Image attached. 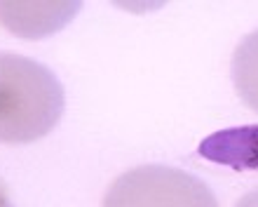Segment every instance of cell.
Returning a JSON list of instances; mask_svg holds the SVG:
<instances>
[{
  "label": "cell",
  "mask_w": 258,
  "mask_h": 207,
  "mask_svg": "<svg viewBox=\"0 0 258 207\" xmlns=\"http://www.w3.org/2000/svg\"><path fill=\"white\" fill-rule=\"evenodd\" d=\"M232 85L239 99L258 113V31L242 38L230 62Z\"/></svg>",
  "instance_id": "5"
},
{
  "label": "cell",
  "mask_w": 258,
  "mask_h": 207,
  "mask_svg": "<svg viewBox=\"0 0 258 207\" xmlns=\"http://www.w3.org/2000/svg\"><path fill=\"white\" fill-rule=\"evenodd\" d=\"M197 156L235 172H258V125L214 132L197 146Z\"/></svg>",
  "instance_id": "4"
},
{
  "label": "cell",
  "mask_w": 258,
  "mask_h": 207,
  "mask_svg": "<svg viewBox=\"0 0 258 207\" xmlns=\"http://www.w3.org/2000/svg\"><path fill=\"white\" fill-rule=\"evenodd\" d=\"M101 207H218L202 179L167 165L127 170L108 186Z\"/></svg>",
  "instance_id": "2"
},
{
  "label": "cell",
  "mask_w": 258,
  "mask_h": 207,
  "mask_svg": "<svg viewBox=\"0 0 258 207\" xmlns=\"http://www.w3.org/2000/svg\"><path fill=\"white\" fill-rule=\"evenodd\" d=\"M0 207H14L12 200H10V195H7V188H5L3 181H0Z\"/></svg>",
  "instance_id": "7"
},
{
  "label": "cell",
  "mask_w": 258,
  "mask_h": 207,
  "mask_svg": "<svg viewBox=\"0 0 258 207\" xmlns=\"http://www.w3.org/2000/svg\"><path fill=\"white\" fill-rule=\"evenodd\" d=\"M235 207H258V188L251 191V193H246L244 198H239Z\"/></svg>",
  "instance_id": "6"
},
{
  "label": "cell",
  "mask_w": 258,
  "mask_h": 207,
  "mask_svg": "<svg viewBox=\"0 0 258 207\" xmlns=\"http://www.w3.org/2000/svg\"><path fill=\"white\" fill-rule=\"evenodd\" d=\"M82 3H0V24L12 33L38 40L63 28Z\"/></svg>",
  "instance_id": "3"
},
{
  "label": "cell",
  "mask_w": 258,
  "mask_h": 207,
  "mask_svg": "<svg viewBox=\"0 0 258 207\" xmlns=\"http://www.w3.org/2000/svg\"><path fill=\"white\" fill-rule=\"evenodd\" d=\"M66 109L63 85L47 66L0 52V144H31L54 130Z\"/></svg>",
  "instance_id": "1"
}]
</instances>
